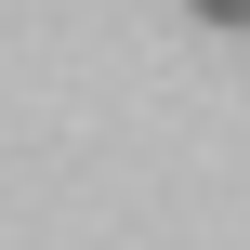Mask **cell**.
I'll use <instances>...</instances> for the list:
<instances>
[{
	"instance_id": "obj_1",
	"label": "cell",
	"mask_w": 250,
	"mask_h": 250,
	"mask_svg": "<svg viewBox=\"0 0 250 250\" xmlns=\"http://www.w3.org/2000/svg\"><path fill=\"white\" fill-rule=\"evenodd\" d=\"M198 13H211V26H250V0H198Z\"/></svg>"
}]
</instances>
